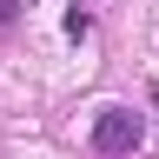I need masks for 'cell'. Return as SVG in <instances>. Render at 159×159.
<instances>
[{"label": "cell", "instance_id": "cell-1", "mask_svg": "<svg viewBox=\"0 0 159 159\" xmlns=\"http://www.w3.org/2000/svg\"><path fill=\"white\" fill-rule=\"evenodd\" d=\"M146 146V119H139L133 106H99L93 113V152L99 159H126Z\"/></svg>", "mask_w": 159, "mask_h": 159}, {"label": "cell", "instance_id": "cell-2", "mask_svg": "<svg viewBox=\"0 0 159 159\" xmlns=\"http://www.w3.org/2000/svg\"><path fill=\"white\" fill-rule=\"evenodd\" d=\"M66 33L86 40V33H93V13H86V7H66Z\"/></svg>", "mask_w": 159, "mask_h": 159}, {"label": "cell", "instance_id": "cell-4", "mask_svg": "<svg viewBox=\"0 0 159 159\" xmlns=\"http://www.w3.org/2000/svg\"><path fill=\"white\" fill-rule=\"evenodd\" d=\"M146 99H152V106H159V80H152V86H146Z\"/></svg>", "mask_w": 159, "mask_h": 159}, {"label": "cell", "instance_id": "cell-3", "mask_svg": "<svg viewBox=\"0 0 159 159\" xmlns=\"http://www.w3.org/2000/svg\"><path fill=\"white\" fill-rule=\"evenodd\" d=\"M20 20V0H0V27H13Z\"/></svg>", "mask_w": 159, "mask_h": 159}]
</instances>
